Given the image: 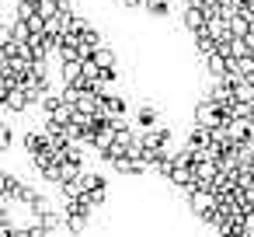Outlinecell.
<instances>
[{
  "mask_svg": "<svg viewBox=\"0 0 254 237\" xmlns=\"http://www.w3.org/2000/svg\"><path fill=\"white\" fill-rule=\"evenodd\" d=\"M87 220H91V213H66V234H73V237H84V230H87Z\"/></svg>",
  "mask_w": 254,
  "mask_h": 237,
  "instance_id": "obj_1",
  "label": "cell"
},
{
  "mask_svg": "<svg viewBox=\"0 0 254 237\" xmlns=\"http://www.w3.org/2000/svg\"><path fill=\"white\" fill-rule=\"evenodd\" d=\"M80 181H84V188H87V192L105 188V178H101V174H80Z\"/></svg>",
  "mask_w": 254,
  "mask_h": 237,
  "instance_id": "obj_2",
  "label": "cell"
}]
</instances>
